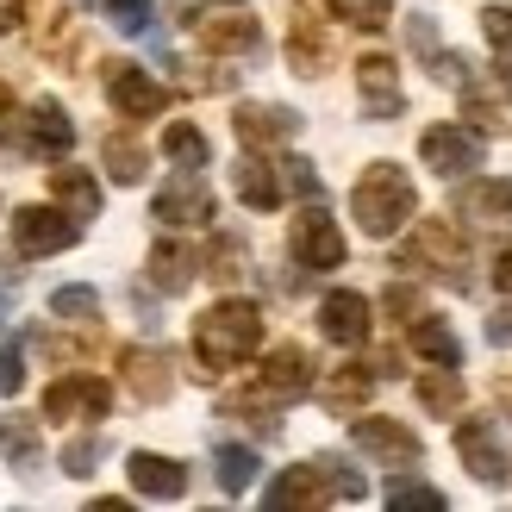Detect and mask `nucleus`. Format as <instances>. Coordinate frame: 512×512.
<instances>
[{
	"instance_id": "nucleus-1",
	"label": "nucleus",
	"mask_w": 512,
	"mask_h": 512,
	"mask_svg": "<svg viewBox=\"0 0 512 512\" xmlns=\"http://www.w3.org/2000/svg\"><path fill=\"white\" fill-rule=\"evenodd\" d=\"M256 344H263V313H256L250 300H219L194 325V350H200L207 369H238Z\"/></svg>"
},
{
	"instance_id": "nucleus-2",
	"label": "nucleus",
	"mask_w": 512,
	"mask_h": 512,
	"mask_svg": "<svg viewBox=\"0 0 512 512\" xmlns=\"http://www.w3.org/2000/svg\"><path fill=\"white\" fill-rule=\"evenodd\" d=\"M350 213H356V225H363L369 238H394L400 225L413 219V182H406V169L375 163V169L363 175V182H356Z\"/></svg>"
},
{
	"instance_id": "nucleus-3",
	"label": "nucleus",
	"mask_w": 512,
	"mask_h": 512,
	"mask_svg": "<svg viewBox=\"0 0 512 512\" xmlns=\"http://www.w3.org/2000/svg\"><path fill=\"white\" fill-rule=\"evenodd\" d=\"M288 250H294L300 269H338V263H344V232H338V219H331L325 207H306V213L288 225Z\"/></svg>"
},
{
	"instance_id": "nucleus-4",
	"label": "nucleus",
	"mask_w": 512,
	"mask_h": 512,
	"mask_svg": "<svg viewBox=\"0 0 512 512\" xmlns=\"http://www.w3.org/2000/svg\"><path fill=\"white\" fill-rule=\"evenodd\" d=\"M113 406V388L100 375H63L57 388L44 394V413L50 419H69V425H88V419H107Z\"/></svg>"
},
{
	"instance_id": "nucleus-5",
	"label": "nucleus",
	"mask_w": 512,
	"mask_h": 512,
	"mask_svg": "<svg viewBox=\"0 0 512 512\" xmlns=\"http://www.w3.org/2000/svg\"><path fill=\"white\" fill-rule=\"evenodd\" d=\"M419 157H425V169H438V175H463V169H475L481 163V132L475 125H431V132L419 138Z\"/></svg>"
},
{
	"instance_id": "nucleus-6",
	"label": "nucleus",
	"mask_w": 512,
	"mask_h": 512,
	"mask_svg": "<svg viewBox=\"0 0 512 512\" xmlns=\"http://www.w3.org/2000/svg\"><path fill=\"white\" fill-rule=\"evenodd\" d=\"M13 244H19V256H57L75 244V219H63L57 207H25L13 219Z\"/></svg>"
},
{
	"instance_id": "nucleus-7",
	"label": "nucleus",
	"mask_w": 512,
	"mask_h": 512,
	"mask_svg": "<svg viewBox=\"0 0 512 512\" xmlns=\"http://www.w3.org/2000/svg\"><path fill=\"white\" fill-rule=\"evenodd\" d=\"M157 213L163 225H175V232H182V225H207L213 219V194H207V182H200V169H182L175 175V182L157 194Z\"/></svg>"
},
{
	"instance_id": "nucleus-8",
	"label": "nucleus",
	"mask_w": 512,
	"mask_h": 512,
	"mask_svg": "<svg viewBox=\"0 0 512 512\" xmlns=\"http://www.w3.org/2000/svg\"><path fill=\"white\" fill-rule=\"evenodd\" d=\"M107 94H113V107H119L125 119H150V113L169 107V88L150 82L138 63H113V69H107Z\"/></svg>"
},
{
	"instance_id": "nucleus-9",
	"label": "nucleus",
	"mask_w": 512,
	"mask_h": 512,
	"mask_svg": "<svg viewBox=\"0 0 512 512\" xmlns=\"http://www.w3.org/2000/svg\"><path fill=\"white\" fill-rule=\"evenodd\" d=\"M456 450H463V463H469V475H481V481H494V488H500V481H506V444L494 438V425L488 419H463V425H456Z\"/></svg>"
},
{
	"instance_id": "nucleus-10",
	"label": "nucleus",
	"mask_w": 512,
	"mask_h": 512,
	"mask_svg": "<svg viewBox=\"0 0 512 512\" xmlns=\"http://www.w3.org/2000/svg\"><path fill=\"white\" fill-rule=\"evenodd\" d=\"M125 475H132V488L144 500H182L188 494V469L175 463V456H157V450H138L132 463H125Z\"/></svg>"
},
{
	"instance_id": "nucleus-11",
	"label": "nucleus",
	"mask_w": 512,
	"mask_h": 512,
	"mask_svg": "<svg viewBox=\"0 0 512 512\" xmlns=\"http://www.w3.org/2000/svg\"><path fill=\"white\" fill-rule=\"evenodd\" d=\"M350 438H356V450H369V456H381V463H419V438L406 425H394V419H356L350 425Z\"/></svg>"
},
{
	"instance_id": "nucleus-12",
	"label": "nucleus",
	"mask_w": 512,
	"mask_h": 512,
	"mask_svg": "<svg viewBox=\"0 0 512 512\" xmlns=\"http://www.w3.org/2000/svg\"><path fill=\"white\" fill-rule=\"evenodd\" d=\"M319 331H325L331 344H344V350L363 344V338H369V300L350 294V288H344V294H325V300H319Z\"/></svg>"
},
{
	"instance_id": "nucleus-13",
	"label": "nucleus",
	"mask_w": 512,
	"mask_h": 512,
	"mask_svg": "<svg viewBox=\"0 0 512 512\" xmlns=\"http://www.w3.org/2000/svg\"><path fill=\"white\" fill-rule=\"evenodd\" d=\"M194 32H200L207 50H250L256 44V19L244 7H213V13L194 19Z\"/></svg>"
},
{
	"instance_id": "nucleus-14",
	"label": "nucleus",
	"mask_w": 512,
	"mask_h": 512,
	"mask_svg": "<svg viewBox=\"0 0 512 512\" xmlns=\"http://www.w3.org/2000/svg\"><path fill=\"white\" fill-rule=\"evenodd\" d=\"M300 132V119L288 107H238V138L250 150H275V144H288Z\"/></svg>"
},
{
	"instance_id": "nucleus-15",
	"label": "nucleus",
	"mask_w": 512,
	"mask_h": 512,
	"mask_svg": "<svg viewBox=\"0 0 512 512\" xmlns=\"http://www.w3.org/2000/svg\"><path fill=\"white\" fill-rule=\"evenodd\" d=\"M232 188H238V200L244 207H256V213H275L281 207V175H275V163H263V157H244L238 163V175H232Z\"/></svg>"
},
{
	"instance_id": "nucleus-16",
	"label": "nucleus",
	"mask_w": 512,
	"mask_h": 512,
	"mask_svg": "<svg viewBox=\"0 0 512 512\" xmlns=\"http://www.w3.org/2000/svg\"><path fill=\"white\" fill-rule=\"evenodd\" d=\"M25 138H32L44 157H63V150L75 144V119L57 107V100H38L32 107V119H25Z\"/></svg>"
},
{
	"instance_id": "nucleus-17",
	"label": "nucleus",
	"mask_w": 512,
	"mask_h": 512,
	"mask_svg": "<svg viewBox=\"0 0 512 512\" xmlns=\"http://www.w3.org/2000/svg\"><path fill=\"white\" fill-rule=\"evenodd\" d=\"M356 82H363L369 113H381V119H394V113H400V75H394L388 57H363V63H356Z\"/></svg>"
},
{
	"instance_id": "nucleus-18",
	"label": "nucleus",
	"mask_w": 512,
	"mask_h": 512,
	"mask_svg": "<svg viewBox=\"0 0 512 512\" xmlns=\"http://www.w3.org/2000/svg\"><path fill=\"white\" fill-rule=\"evenodd\" d=\"M306 381H313V369H306V350L281 344V350L269 356V369H263V394H269V400H294V394H306Z\"/></svg>"
},
{
	"instance_id": "nucleus-19",
	"label": "nucleus",
	"mask_w": 512,
	"mask_h": 512,
	"mask_svg": "<svg viewBox=\"0 0 512 512\" xmlns=\"http://www.w3.org/2000/svg\"><path fill=\"white\" fill-rule=\"evenodd\" d=\"M413 344H419V356H425V363L463 369V344H456V331H450L444 319H419V325H413Z\"/></svg>"
},
{
	"instance_id": "nucleus-20",
	"label": "nucleus",
	"mask_w": 512,
	"mask_h": 512,
	"mask_svg": "<svg viewBox=\"0 0 512 512\" xmlns=\"http://www.w3.org/2000/svg\"><path fill=\"white\" fill-rule=\"evenodd\" d=\"M50 188H57V200H63V207H75L82 219L100 213V182H94V175H82V169H57V175H50Z\"/></svg>"
},
{
	"instance_id": "nucleus-21",
	"label": "nucleus",
	"mask_w": 512,
	"mask_h": 512,
	"mask_svg": "<svg viewBox=\"0 0 512 512\" xmlns=\"http://www.w3.org/2000/svg\"><path fill=\"white\" fill-rule=\"evenodd\" d=\"M325 500V481H319V469H288L269 488V506H319Z\"/></svg>"
},
{
	"instance_id": "nucleus-22",
	"label": "nucleus",
	"mask_w": 512,
	"mask_h": 512,
	"mask_svg": "<svg viewBox=\"0 0 512 512\" xmlns=\"http://www.w3.org/2000/svg\"><path fill=\"white\" fill-rule=\"evenodd\" d=\"M163 150H169L175 169H207V138H200V125H188V119H175L163 132Z\"/></svg>"
},
{
	"instance_id": "nucleus-23",
	"label": "nucleus",
	"mask_w": 512,
	"mask_h": 512,
	"mask_svg": "<svg viewBox=\"0 0 512 512\" xmlns=\"http://www.w3.org/2000/svg\"><path fill=\"white\" fill-rule=\"evenodd\" d=\"M163 369H169V363H163V356H150V350H132V356H125V381H132L144 400H163V394H169V375H163Z\"/></svg>"
},
{
	"instance_id": "nucleus-24",
	"label": "nucleus",
	"mask_w": 512,
	"mask_h": 512,
	"mask_svg": "<svg viewBox=\"0 0 512 512\" xmlns=\"http://www.w3.org/2000/svg\"><path fill=\"white\" fill-rule=\"evenodd\" d=\"M419 400L431 406V413H456V406H463V381H456V369L431 363V375L419 381Z\"/></svg>"
},
{
	"instance_id": "nucleus-25",
	"label": "nucleus",
	"mask_w": 512,
	"mask_h": 512,
	"mask_svg": "<svg viewBox=\"0 0 512 512\" xmlns=\"http://www.w3.org/2000/svg\"><path fill=\"white\" fill-rule=\"evenodd\" d=\"M256 481V450H244V444H219V488L225 494H244Z\"/></svg>"
},
{
	"instance_id": "nucleus-26",
	"label": "nucleus",
	"mask_w": 512,
	"mask_h": 512,
	"mask_svg": "<svg viewBox=\"0 0 512 512\" xmlns=\"http://www.w3.org/2000/svg\"><path fill=\"white\" fill-rule=\"evenodd\" d=\"M188 275H194V256L188 250H175V244L150 250V281H157V288H188Z\"/></svg>"
},
{
	"instance_id": "nucleus-27",
	"label": "nucleus",
	"mask_w": 512,
	"mask_h": 512,
	"mask_svg": "<svg viewBox=\"0 0 512 512\" xmlns=\"http://www.w3.org/2000/svg\"><path fill=\"white\" fill-rule=\"evenodd\" d=\"M463 207H469L475 219H500V225H512V182H475V194L463 200Z\"/></svg>"
},
{
	"instance_id": "nucleus-28",
	"label": "nucleus",
	"mask_w": 512,
	"mask_h": 512,
	"mask_svg": "<svg viewBox=\"0 0 512 512\" xmlns=\"http://www.w3.org/2000/svg\"><path fill=\"white\" fill-rule=\"evenodd\" d=\"M50 313H57L63 325H88L100 313V294L94 288H57V294H50Z\"/></svg>"
},
{
	"instance_id": "nucleus-29",
	"label": "nucleus",
	"mask_w": 512,
	"mask_h": 512,
	"mask_svg": "<svg viewBox=\"0 0 512 512\" xmlns=\"http://www.w3.org/2000/svg\"><path fill=\"white\" fill-rule=\"evenodd\" d=\"M0 450H7V463H13V469L38 463V431L25 425V419H0Z\"/></svg>"
},
{
	"instance_id": "nucleus-30",
	"label": "nucleus",
	"mask_w": 512,
	"mask_h": 512,
	"mask_svg": "<svg viewBox=\"0 0 512 512\" xmlns=\"http://www.w3.org/2000/svg\"><path fill=\"white\" fill-rule=\"evenodd\" d=\"M107 175H113V182H138V175H144V150L125 144V138H107Z\"/></svg>"
},
{
	"instance_id": "nucleus-31",
	"label": "nucleus",
	"mask_w": 512,
	"mask_h": 512,
	"mask_svg": "<svg viewBox=\"0 0 512 512\" xmlns=\"http://www.w3.org/2000/svg\"><path fill=\"white\" fill-rule=\"evenodd\" d=\"M325 7L338 13V19H350V25H381V19L394 13V0H325Z\"/></svg>"
},
{
	"instance_id": "nucleus-32",
	"label": "nucleus",
	"mask_w": 512,
	"mask_h": 512,
	"mask_svg": "<svg viewBox=\"0 0 512 512\" xmlns=\"http://www.w3.org/2000/svg\"><path fill=\"white\" fill-rule=\"evenodd\" d=\"M25 388V338L0 344V394H19Z\"/></svg>"
},
{
	"instance_id": "nucleus-33",
	"label": "nucleus",
	"mask_w": 512,
	"mask_h": 512,
	"mask_svg": "<svg viewBox=\"0 0 512 512\" xmlns=\"http://www.w3.org/2000/svg\"><path fill=\"white\" fill-rule=\"evenodd\" d=\"M100 456H107V444H100V438H75V444L63 450V469H69V475H94Z\"/></svg>"
},
{
	"instance_id": "nucleus-34",
	"label": "nucleus",
	"mask_w": 512,
	"mask_h": 512,
	"mask_svg": "<svg viewBox=\"0 0 512 512\" xmlns=\"http://www.w3.org/2000/svg\"><path fill=\"white\" fill-rule=\"evenodd\" d=\"M388 506H444V494L425 481H388Z\"/></svg>"
},
{
	"instance_id": "nucleus-35",
	"label": "nucleus",
	"mask_w": 512,
	"mask_h": 512,
	"mask_svg": "<svg viewBox=\"0 0 512 512\" xmlns=\"http://www.w3.org/2000/svg\"><path fill=\"white\" fill-rule=\"evenodd\" d=\"M481 32H488L494 50H512V13L506 7H488V13H481Z\"/></svg>"
},
{
	"instance_id": "nucleus-36",
	"label": "nucleus",
	"mask_w": 512,
	"mask_h": 512,
	"mask_svg": "<svg viewBox=\"0 0 512 512\" xmlns=\"http://www.w3.org/2000/svg\"><path fill=\"white\" fill-rule=\"evenodd\" d=\"M331 400H338V406H356V400H363L369 394V375H338V381H331V388H325Z\"/></svg>"
},
{
	"instance_id": "nucleus-37",
	"label": "nucleus",
	"mask_w": 512,
	"mask_h": 512,
	"mask_svg": "<svg viewBox=\"0 0 512 512\" xmlns=\"http://www.w3.org/2000/svg\"><path fill=\"white\" fill-rule=\"evenodd\" d=\"M488 338L494 344H512V306H500V313L488 319Z\"/></svg>"
},
{
	"instance_id": "nucleus-38",
	"label": "nucleus",
	"mask_w": 512,
	"mask_h": 512,
	"mask_svg": "<svg viewBox=\"0 0 512 512\" xmlns=\"http://www.w3.org/2000/svg\"><path fill=\"white\" fill-rule=\"evenodd\" d=\"M494 288H500V294H512V250H500V256H494Z\"/></svg>"
},
{
	"instance_id": "nucleus-39",
	"label": "nucleus",
	"mask_w": 512,
	"mask_h": 512,
	"mask_svg": "<svg viewBox=\"0 0 512 512\" xmlns=\"http://www.w3.org/2000/svg\"><path fill=\"white\" fill-rule=\"evenodd\" d=\"M19 19H25V0H0V32H13Z\"/></svg>"
},
{
	"instance_id": "nucleus-40",
	"label": "nucleus",
	"mask_w": 512,
	"mask_h": 512,
	"mask_svg": "<svg viewBox=\"0 0 512 512\" xmlns=\"http://www.w3.org/2000/svg\"><path fill=\"white\" fill-rule=\"evenodd\" d=\"M0 319H7V294H0Z\"/></svg>"
}]
</instances>
